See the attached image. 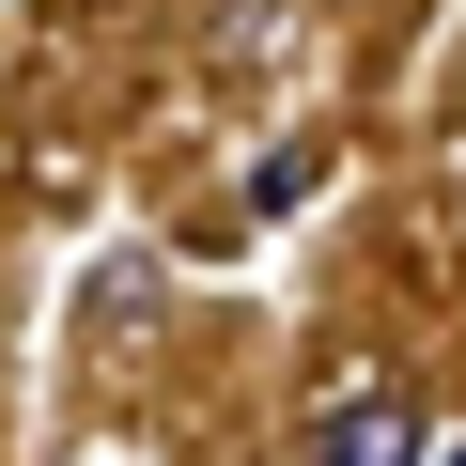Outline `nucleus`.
<instances>
[{
    "instance_id": "nucleus-2",
    "label": "nucleus",
    "mask_w": 466,
    "mask_h": 466,
    "mask_svg": "<svg viewBox=\"0 0 466 466\" xmlns=\"http://www.w3.org/2000/svg\"><path fill=\"white\" fill-rule=\"evenodd\" d=\"M311 171H327V140H280V156H265V171H249V202H265V218H280V202H311Z\"/></svg>"
},
{
    "instance_id": "nucleus-1",
    "label": "nucleus",
    "mask_w": 466,
    "mask_h": 466,
    "mask_svg": "<svg viewBox=\"0 0 466 466\" xmlns=\"http://www.w3.org/2000/svg\"><path fill=\"white\" fill-rule=\"evenodd\" d=\"M296 466H420V404H404L389 373H358V389H327V404H311Z\"/></svg>"
}]
</instances>
